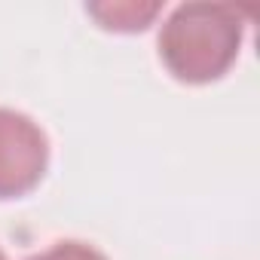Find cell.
I'll return each mask as SVG.
<instances>
[{
  "mask_svg": "<svg viewBox=\"0 0 260 260\" xmlns=\"http://www.w3.org/2000/svg\"><path fill=\"white\" fill-rule=\"evenodd\" d=\"M245 34V16L233 4H181L159 31V55L184 83H211L230 71Z\"/></svg>",
  "mask_w": 260,
  "mask_h": 260,
  "instance_id": "cell-1",
  "label": "cell"
},
{
  "mask_svg": "<svg viewBox=\"0 0 260 260\" xmlns=\"http://www.w3.org/2000/svg\"><path fill=\"white\" fill-rule=\"evenodd\" d=\"M49 162L43 128L10 107H0V199H16L34 190Z\"/></svg>",
  "mask_w": 260,
  "mask_h": 260,
  "instance_id": "cell-2",
  "label": "cell"
},
{
  "mask_svg": "<svg viewBox=\"0 0 260 260\" xmlns=\"http://www.w3.org/2000/svg\"><path fill=\"white\" fill-rule=\"evenodd\" d=\"M89 13L104 25V28H116V31H141L147 28V22L159 13V4H92Z\"/></svg>",
  "mask_w": 260,
  "mask_h": 260,
  "instance_id": "cell-3",
  "label": "cell"
},
{
  "mask_svg": "<svg viewBox=\"0 0 260 260\" xmlns=\"http://www.w3.org/2000/svg\"><path fill=\"white\" fill-rule=\"evenodd\" d=\"M28 260H107V257L98 248L83 245V242H58V245H52V248H46Z\"/></svg>",
  "mask_w": 260,
  "mask_h": 260,
  "instance_id": "cell-4",
  "label": "cell"
},
{
  "mask_svg": "<svg viewBox=\"0 0 260 260\" xmlns=\"http://www.w3.org/2000/svg\"><path fill=\"white\" fill-rule=\"evenodd\" d=\"M0 260H7V254H4V251H0Z\"/></svg>",
  "mask_w": 260,
  "mask_h": 260,
  "instance_id": "cell-5",
  "label": "cell"
}]
</instances>
